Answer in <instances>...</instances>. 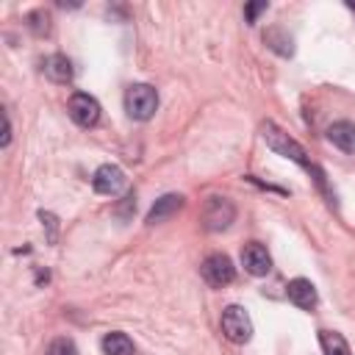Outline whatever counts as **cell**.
I'll return each mask as SVG.
<instances>
[{
    "instance_id": "obj_9",
    "label": "cell",
    "mask_w": 355,
    "mask_h": 355,
    "mask_svg": "<svg viewBox=\"0 0 355 355\" xmlns=\"http://www.w3.org/2000/svg\"><path fill=\"white\" fill-rule=\"evenodd\" d=\"M288 300H291L297 308L311 311V308H316L319 294H316V286H313L311 280H305V277H294V280L288 283Z\"/></svg>"
},
{
    "instance_id": "obj_12",
    "label": "cell",
    "mask_w": 355,
    "mask_h": 355,
    "mask_svg": "<svg viewBox=\"0 0 355 355\" xmlns=\"http://www.w3.org/2000/svg\"><path fill=\"white\" fill-rule=\"evenodd\" d=\"M44 75H47L53 83H69V80H72V61H69L67 55L55 53V55H50V58L44 61Z\"/></svg>"
},
{
    "instance_id": "obj_8",
    "label": "cell",
    "mask_w": 355,
    "mask_h": 355,
    "mask_svg": "<svg viewBox=\"0 0 355 355\" xmlns=\"http://www.w3.org/2000/svg\"><path fill=\"white\" fill-rule=\"evenodd\" d=\"M92 186H94V191H100V194H119L122 186H125V172H122L116 164H103V166L94 172Z\"/></svg>"
},
{
    "instance_id": "obj_6",
    "label": "cell",
    "mask_w": 355,
    "mask_h": 355,
    "mask_svg": "<svg viewBox=\"0 0 355 355\" xmlns=\"http://www.w3.org/2000/svg\"><path fill=\"white\" fill-rule=\"evenodd\" d=\"M67 111H69L72 122L80 125V128H92V125H97V119H100V103H97L94 97L83 94V92H75V94L69 97Z\"/></svg>"
},
{
    "instance_id": "obj_14",
    "label": "cell",
    "mask_w": 355,
    "mask_h": 355,
    "mask_svg": "<svg viewBox=\"0 0 355 355\" xmlns=\"http://www.w3.org/2000/svg\"><path fill=\"white\" fill-rule=\"evenodd\" d=\"M103 352L105 355H133V341L125 333H108L103 338Z\"/></svg>"
},
{
    "instance_id": "obj_10",
    "label": "cell",
    "mask_w": 355,
    "mask_h": 355,
    "mask_svg": "<svg viewBox=\"0 0 355 355\" xmlns=\"http://www.w3.org/2000/svg\"><path fill=\"white\" fill-rule=\"evenodd\" d=\"M183 208V194H164L161 200H155V205L147 214V225H158L169 216H175Z\"/></svg>"
},
{
    "instance_id": "obj_7",
    "label": "cell",
    "mask_w": 355,
    "mask_h": 355,
    "mask_svg": "<svg viewBox=\"0 0 355 355\" xmlns=\"http://www.w3.org/2000/svg\"><path fill=\"white\" fill-rule=\"evenodd\" d=\"M241 263H244V269H247L250 275L261 277V275H269V269H272V255L266 252L263 244L250 241V244H244V250H241Z\"/></svg>"
},
{
    "instance_id": "obj_4",
    "label": "cell",
    "mask_w": 355,
    "mask_h": 355,
    "mask_svg": "<svg viewBox=\"0 0 355 355\" xmlns=\"http://www.w3.org/2000/svg\"><path fill=\"white\" fill-rule=\"evenodd\" d=\"M200 272H202V280H205L208 286H214V288H222V286L233 283V277H236V266H233V261H230L227 255H222V252L208 255V258L202 261Z\"/></svg>"
},
{
    "instance_id": "obj_5",
    "label": "cell",
    "mask_w": 355,
    "mask_h": 355,
    "mask_svg": "<svg viewBox=\"0 0 355 355\" xmlns=\"http://www.w3.org/2000/svg\"><path fill=\"white\" fill-rule=\"evenodd\" d=\"M236 219V205L227 197H208L202 208V222L208 230H225Z\"/></svg>"
},
{
    "instance_id": "obj_13",
    "label": "cell",
    "mask_w": 355,
    "mask_h": 355,
    "mask_svg": "<svg viewBox=\"0 0 355 355\" xmlns=\"http://www.w3.org/2000/svg\"><path fill=\"white\" fill-rule=\"evenodd\" d=\"M319 344H322L324 355H352L347 338L336 330H319Z\"/></svg>"
},
{
    "instance_id": "obj_3",
    "label": "cell",
    "mask_w": 355,
    "mask_h": 355,
    "mask_svg": "<svg viewBox=\"0 0 355 355\" xmlns=\"http://www.w3.org/2000/svg\"><path fill=\"white\" fill-rule=\"evenodd\" d=\"M222 333L233 341V344H247L252 338V322L250 313L241 305H227L222 311Z\"/></svg>"
},
{
    "instance_id": "obj_19",
    "label": "cell",
    "mask_w": 355,
    "mask_h": 355,
    "mask_svg": "<svg viewBox=\"0 0 355 355\" xmlns=\"http://www.w3.org/2000/svg\"><path fill=\"white\" fill-rule=\"evenodd\" d=\"M349 8H352V11H355V3H349Z\"/></svg>"
},
{
    "instance_id": "obj_15",
    "label": "cell",
    "mask_w": 355,
    "mask_h": 355,
    "mask_svg": "<svg viewBox=\"0 0 355 355\" xmlns=\"http://www.w3.org/2000/svg\"><path fill=\"white\" fill-rule=\"evenodd\" d=\"M263 42H266L275 53H280V55H291V53H294V47H291V36H288L283 28H269V31L263 33Z\"/></svg>"
},
{
    "instance_id": "obj_18",
    "label": "cell",
    "mask_w": 355,
    "mask_h": 355,
    "mask_svg": "<svg viewBox=\"0 0 355 355\" xmlns=\"http://www.w3.org/2000/svg\"><path fill=\"white\" fill-rule=\"evenodd\" d=\"M261 11H266V3H250V6L244 8V17H247V22H255V17H258Z\"/></svg>"
},
{
    "instance_id": "obj_2",
    "label": "cell",
    "mask_w": 355,
    "mask_h": 355,
    "mask_svg": "<svg viewBox=\"0 0 355 355\" xmlns=\"http://www.w3.org/2000/svg\"><path fill=\"white\" fill-rule=\"evenodd\" d=\"M158 108V92L147 83H133L125 92V111L130 119H150Z\"/></svg>"
},
{
    "instance_id": "obj_11",
    "label": "cell",
    "mask_w": 355,
    "mask_h": 355,
    "mask_svg": "<svg viewBox=\"0 0 355 355\" xmlns=\"http://www.w3.org/2000/svg\"><path fill=\"white\" fill-rule=\"evenodd\" d=\"M327 139H330L338 150L355 153V125H352V122H347V119L333 122V125L327 128Z\"/></svg>"
},
{
    "instance_id": "obj_1",
    "label": "cell",
    "mask_w": 355,
    "mask_h": 355,
    "mask_svg": "<svg viewBox=\"0 0 355 355\" xmlns=\"http://www.w3.org/2000/svg\"><path fill=\"white\" fill-rule=\"evenodd\" d=\"M261 133H263V141L277 153V155H283V158H291V161H297L300 166H305V169H311V164H308V155H305V150H302V144H297L288 133H283L275 122H266L263 128H261Z\"/></svg>"
},
{
    "instance_id": "obj_17",
    "label": "cell",
    "mask_w": 355,
    "mask_h": 355,
    "mask_svg": "<svg viewBox=\"0 0 355 355\" xmlns=\"http://www.w3.org/2000/svg\"><path fill=\"white\" fill-rule=\"evenodd\" d=\"M28 19H31V28H33L36 33H47V28H50V25H47V22H50V17H47V14L36 11V14H31Z\"/></svg>"
},
{
    "instance_id": "obj_16",
    "label": "cell",
    "mask_w": 355,
    "mask_h": 355,
    "mask_svg": "<svg viewBox=\"0 0 355 355\" xmlns=\"http://www.w3.org/2000/svg\"><path fill=\"white\" fill-rule=\"evenodd\" d=\"M44 355H78V347H75V341L72 338H55V341H50V347H47V352Z\"/></svg>"
}]
</instances>
